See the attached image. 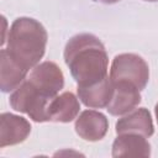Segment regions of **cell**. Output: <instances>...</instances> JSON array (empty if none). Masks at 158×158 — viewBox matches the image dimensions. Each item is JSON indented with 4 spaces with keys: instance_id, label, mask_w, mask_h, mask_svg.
I'll list each match as a JSON object with an SVG mask.
<instances>
[{
    "instance_id": "1",
    "label": "cell",
    "mask_w": 158,
    "mask_h": 158,
    "mask_svg": "<svg viewBox=\"0 0 158 158\" xmlns=\"http://www.w3.org/2000/svg\"><path fill=\"white\" fill-rule=\"evenodd\" d=\"M64 62L79 86L98 83L107 77L109 56L95 35L73 36L65 44Z\"/></svg>"
},
{
    "instance_id": "2",
    "label": "cell",
    "mask_w": 158,
    "mask_h": 158,
    "mask_svg": "<svg viewBox=\"0 0 158 158\" xmlns=\"http://www.w3.org/2000/svg\"><path fill=\"white\" fill-rule=\"evenodd\" d=\"M48 35L43 25L32 17H17L9 30V53L28 70L40 63L46 52Z\"/></svg>"
},
{
    "instance_id": "3",
    "label": "cell",
    "mask_w": 158,
    "mask_h": 158,
    "mask_svg": "<svg viewBox=\"0 0 158 158\" xmlns=\"http://www.w3.org/2000/svg\"><path fill=\"white\" fill-rule=\"evenodd\" d=\"M110 80L112 84H127L141 91L149 80L148 64L141 56L135 53L117 54L111 64Z\"/></svg>"
},
{
    "instance_id": "4",
    "label": "cell",
    "mask_w": 158,
    "mask_h": 158,
    "mask_svg": "<svg viewBox=\"0 0 158 158\" xmlns=\"http://www.w3.org/2000/svg\"><path fill=\"white\" fill-rule=\"evenodd\" d=\"M52 98L42 93L31 81L25 79L10 95V106L19 112L27 114L35 122H46L47 109Z\"/></svg>"
},
{
    "instance_id": "5",
    "label": "cell",
    "mask_w": 158,
    "mask_h": 158,
    "mask_svg": "<svg viewBox=\"0 0 158 158\" xmlns=\"http://www.w3.org/2000/svg\"><path fill=\"white\" fill-rule=\"evenodd\" d=\"M26 79L51 98L57 96L64 86V75L62 69L51 60L35 65Z\"/></svg>"
},
{
    "instance_id": "6",
    "label": "cell",
    "mask_w": 158,
    "mask_h": 158,
    "mask_svg": "<svg viewBox=\"0 0 158 158\" xmlns=\"http://www.w3.org/2000/svg\"><path fill=\"white\" fill-rule=\"evenodd\" d=\"M77 135L84 141L96 142L105 137L109 130L106 116L96 110H85L75 120L74 125Z\"/></svg>"
},
{
    "instance_id": "7",
    "label": "cell",
    "mask_w": 158,
    "mask_h": 158,
    "mask_svg": "<svg viewBox=\"0 0 158 158\" xmlns=\"http://www.w3.org/2000/svg\"><path fill=\"white\" fill-rule=\"evenodd\" d=\"M31 133L30 122L21 116L11 112L0 115V147L15 146L22 143Z\"/></svg>"
},
{
    "instance_id": "8",
    "label": "cell",
    "mask_w": 158,
    "mask_h": 158,
    "mask_svg": "<svg viewBox=\"0 0 158 158\" xmlns=\"http://www.w3.org/2000/svg\"><path fill=\"white\" fill-rule=\"evenodd\" d=\"M115 131L117 135L137 133L148 138L154 133L152 115L146 107L133 109L132 111L125 114V116L117 120L115 125Z\"/></svg>"
},
{
    "instance_id": "9",
    "label": "cell",
    "mask_w": 158,
    "mask_h": 158,
    "mask_svg": "<svg viewBox=\"0 0 158 158\" xmlns=\"http://www.w3.org/2000/svg\"><path fill=\"white\" fill-rule=\"evenodd\" d=\"M0 89L2 93L14 91L27 77L28 69L15 59L6 48L0 52Z\"/></svg>"
},
{
    "instance_id": "10",
    "label": "cell",
    "mask_w": 158,
    "mask_h": 158,
    "mask_svg": "<svg viewBox=\"0 0 158 158\" xmlns=\"http://www.w3.org/2000/svg\"><path fill=\"white\" fill-rule=\"evenodd\" d=\"M79 100L90 109H104L107 107L112 99L114 86L109 77L104 78L102 80L77 88Z\"/></svg>"
},
{
    "instance_id": "11",
    "label": "cell",
    "mask_w": 158,
    "mask_h": 158,
    "mask_svg": "<svg viewBox=\"0 0 158 158\" xmlns=\"http://www.w3.org/2000/svg\"><path fill=\"white\" fill-rule=\"evenodd\" d=\"M79 111L80 104L78 98L72 91H64L51 100L47 109V117L48 121L68 123L78 117Z\"/></svg>"
},
{
    "instance_id": "12",
    "label": "cell",
    "mask_w": 158,
    "mask_h": 158,
    "mask_svg": "<svg viewBox=\"0 0 158 158\" xmlns=\"http://www.w3.org/2000/svg\"><path fill=\"white\" fill-rule=\"evenodd\" d=\"M114 94L106 110L112 116H122L138 106L141 102L139 90L127 84H112Z\"/></svg>"
},
{
    "instance_id": "13",
    "label": "cell",
    "mask_w": 158,
    "mask_h": 158,
    "mask_svg": "<svg viewBox=\"0 0 158 158\" xmlns=\"http://www.w3.org/2000/svg\"><path fill=\"white\" fill-rule=\"evenodd\" d=\"M149 157L151 144L147 137L137 133H121L117 135L112 143V157Z\"/></svg>"
},
{
    "instance_id": "14",
    "label": "cell",
    "mask_w": 158,
    "mask_h": 158,
    "mask_svg": "<svg viewBox=\"0 0 158 158\" xmlns=\"http://www.w3.org/2000/svg\"><path fill=\"white\" fill-rule=\"evenodd\" d=\"M99 1H101L104 4H115V2H117L120 0H99Z\"/></svg>"
},
{
    "instance_id": "15",
    "label": "cell",
    "mask_w": 158,
    "mask_h": 158,
    "mask_svg": "<svg viewBox=\"0 0 158 158\" xmlns=\"http://www.w3.org/2000/svg\"><path fill=\"white\" fill-rule=\"evenodd\" d=\"M154 112H156V117H157V123H158V102H157V105H156V107H154Z\"/></svg>"
},
{
    "instance_id": "16",
    "label": "cell",
    "mask_w": 158,
    "mask_h": 158,
    "mask_svg": "<svg viewBox=\"0 0 158 158\" xmlns=\"http://www.w3.org/2000/svg\"><path fill=\"white\" fill-rule=\"evenodd\" d=\"M144 1H149V2H154V1H158V0H144Z\"/></svg>"
}]
</instances>
